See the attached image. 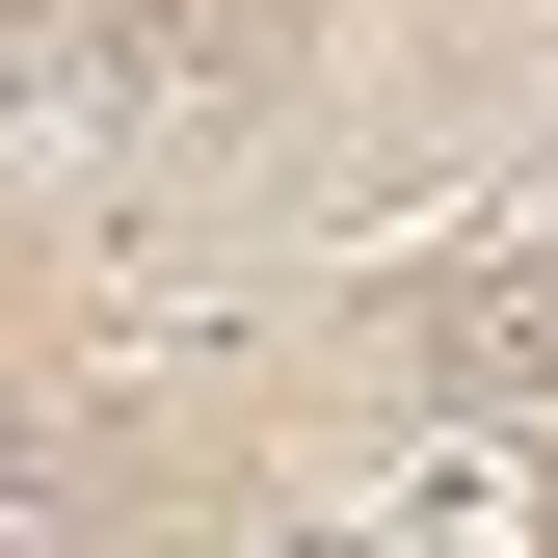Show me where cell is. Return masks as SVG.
<instances>
[{
  "mask_svg": "<svg viewBox=\"0 0 558 558\" xmlns=\"http://www.w3.org/2000/svg\"><path fill=\"white\" fill-rule=\"evenodd\" d=\"M506 266H558V160H532V214H506Z\"/></svg>",
  "mask_w": 558,
  "mask_h": 558,
  "instance_id": "obj_1",
  "label": "cell"
}]
</instances>
